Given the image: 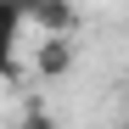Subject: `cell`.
I'll return each instance as SVG.
<instances>
[{
  "label": "cell",
  "instance_id": "obj_1",
  "mask_svg": "<svg viewBox=\"0 0 129 129\" xmlns=\"http://www.w3.org/2000/svg\"><path fill=\"white\" fill-rule=\"evenodd\" d=\"M34 73H39V79H68V73H73V39H68V34H39V45H34Z\"/></svg>",
  "mask_w": 129,
  "mask_h": 129
},
{
  "label": "cell",
  "instance_id": "obj_2",
  "mask_svg": "<svg viewBox=\"0 0 129 129\" xmlns=\"http://www.w3.org/2000/svg\"><path fill=\"white\" fill-rule=\"evenodd\" d=\"M34 23H39V34H73L79 28V11H73V0H39Z\"/></svg>",
  "mask_w": 129,
  "mask_h": 129
},
{
  "label": "cell",
  "instance_id": "obj_3",
  "mask_svg": "<svg viewBox=\"0 0 129 129\" xmlns=\"http://www.w3.org/2000/svg\"><path fill=\"white\" fill-rule=\"evenodd\" d=\"M0 11H6V28H11V39H17V34H23V23H34L39 0H0Z\"/></svg>",
  "mask_w": 129,
  "mask_h": 129
},
{
  "label": "cell",
  "instance_id": "obj_4",
  "mask_svg": "<svg viewBox=\"0 0 129 129\" xmlns=\"http://www.w3.org/2000/svg\"><path fill=\"white\" fill-rule=\"evenodd\" d=\"M23 129H62V123H56L39 101H28V107H23Z\"/></svg>",
  "mask_w": 129,
  "mask_h": 129
},
{
  "label": "cell",
  "instance_id": "obj_5",
  "mask_svg": "<svg viewBox=\"0 0 129 129\" xmlns=\"http://www.w3.org/2000/svg\"><path fill=\"white\" fill-rule=\"evenodd\" d=\"M17 79H23V62H17V51L6 56V84H11V90H17Z\"/></svg>",
  "mask_w": 129,
  "mask_h": 129
},
{
  "label": "cell",
  "instance_id": "obj_6",
  "mask_svg": "<svg viewBox=\"0 0 129 129\" xmlns=\"http://www.w3.org/2000/svg\"><path fill=\"white\" fill-rule=\"evenodd\" d=\"M118 129H129V118H123V123H118Z\"/></svg>",
  "mask_w": 129,
  "mask_h": 129
}]
</instances>
